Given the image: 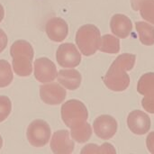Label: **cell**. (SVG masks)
Returning a JSON list of instances; mask_svg holds the SVG:
<instances>
[{
    "label": "cell",
    "mask_w": 154,
    "mask_h": 154,
    "mask_svg": "<svg viewBox=\"0 0 154 154\" xmlns=\"http://www.w3.org/2000/svg\"><path fill=\"white\" fill-rule=\"evenodd\" d=\"M136 56L124 53L119 55L110 66L104 78L105 85L112 91H125L130 85V77L127 71L132 70L135 64Z\"/></svg>",
    "instance_id": "obj_1"
},
{
    "label": "cell",
    "mask_w": 154,
    "mask_h": 154,
    "mask_svg": "<svg viewBox=\"0 0 154 154\" xmlns=\"http://www.w3.org/2000/svg\"><path fill=\"white\" fill-rule=\"evenodd\" d=\"M13 58V69L14 73L19 77H28L32 70L33 49L31 43L26 41L20 40L14 42L10 49Z\"/></svg>",
    "instance_id": "obj_2"
},
{
    "label": "cell",
    "mask_w": 154,
    "mask_h": 154,
    "mask_svg": "<svg viewBox=\"0 0 154 154\" xmlns=\"http://www.w3.org/2000/svg\"><path fill=\"white\" fill-rule=\"evenodd\" d=\"M100 31L94 24L81 26L76 34V43L81 53L85 56H91L99 49Z\"/></svg>",
    "instance_id": "obj_3"
},
{
    "label": "cell",
    "mask_w": 154,
    "mask_h": 154,
    "mask_svg": "<svg viewBox=\"0 0 154 154\" xmlns=\"http://www.w3.org/2000/svg\"><path fill=\"white\" fill-rule=\"evenodd\" d=\"M88 117V109L86 106L79 100H69L61 106L62 121L70 129L87 122Z\"/></svg>",
    "instance_id": "obj_4"
},
{
    "label": "cell",
    "mask_w": 154,
    "mask_h": 154,
    "mask_svg": "<svg viewBox=\"0 0 154 154\" xmlns=\"http://www.w3.org/2000/svg\"><path fill=\"white\" fill-rule=\"evenodd\" d=\"M27 140L33 147L45 146L51 139V128L43 120H34L27 127Z\"/></svg>",
    "instance_id": "obj_5"
},
{
    "label": "cell",
    "mask_w": 154,
    "mask_h": 154,
    "mask_svg": "<svg viewBox=\"0 0 154 154\" xmlns=\"http://www.w3.org/2000/svg\"><path fill=\"white\" fill-rule=\"evenodd\" d=\"M56 59L60 66L63 68H75L81 61V54L72 43H62L56 52Z\"/></svg>",
    "instance_id": "obj_6"
},
{
    "label": "cell",
    "mask_w": 154,
    "mask_h": 154,
    "mask_svg": "<svg viewBox=\"0 0 154 154\" xmlns=\"http://www.w3.org/2000/svg\"><path fill=\"white\" fill-rule=\"evenodd\" d=\"M116 120L108 115H102L96 118L93 124L96 135L103 140H109L116 134L117 131Z\"/></svg>",
    "instance_id": "obj_7"
},
{
    "label": "cell",
    "mask_w": 154,
    "mask_h": 154,
    "mask_svg": "<svg viewBox=\"0 0 154 154\" xmlns=\"http://www.w3.org/2000/svg\"><path fill=\"white\" fill-rule=\"evenodd\" d=\"M34 77L42 83L52 82L57 77L55 64L48 58H39L34 62Z\"/></svg>",
    "instance_id": "obj_8"
},
{
    "label": "cell",
    "mask_w": 154,
    "mask_h": 154,
    "mask_svg": "<svg viewBox=\"0 0 154 154\" xmlns=\"http://www.w3.org/2000/svg\"><path fill=\"white\" fill-rule=\"evenodd\" d=\"M41 99L47 105L57 106L61 104L66 98V90L59 84L51 83L40 87Z\"/></svg>",
    "instance_id": "obj_9"
},
{
    "label": "cell",
    "mask_w": 154,
    "mask_h": 154,
    "mask_svg": "<svg viewBox=\"0 0 154 154\" xmlns=\"http://www.w3.org/2000/svg\"><path fill=\"white\" fill-rule=\"evenodd\" d=\"M127 125L134 134L143 135L147 134L151 129V118L144 112L134 110L127 117Z\"/></svg>",
    "instance_id": "obj_10"
},
{
    "label": "cell",
    "mask_w": 154,
    "mask_h": 154,
    "mask_svg": "<svg viewBox=\"0 0 154 154\" xmlns=\"http://www.w3.org/2000/svg\"><path fill=\"white\" fill-rule=\"evenodd\" d=\"M74 142L69 138V132L60 130L53 134L51 141V149L56 154L71 153L74 150Z\"/></svg>",
    "instance_id": "obj_11"
},
{
    "label": "cell",
    "mask_w": 154,
    "mask_h": 154,
    "mask_svg": "<svg viewBox=\"0 0 154 154\" xmlns=\"http://www.w3.org/2000/svg\"><path fill=\"white\" fill-rule=\"evenodd\" d=\"M46 33L48 37L56 42H62L69 33V26L65 20L60 17H53L46 23Z\"/></svg>",
    "instance_id": "obj_12"
},
{
    "label": "cell",
    "mask_w": 154,
    "mask_h": 154,
    "mask_svg": "<svg viewBox=\"0 0 154 154\" xmlns=\"http://www.w3.org/2000/svg\"><path fill=\"white\" fill-rule=\"evenodd\" d=\"M110 28L115 35L124 39L131 34L133 30V23L128 16L122 14H116L111 18Z\"/></svg>",
    "instance_id": "obj_13"
},
{
    "label": "cell",
    "mask_w": 154,
    "mask_h": 154,
    "mask_svg": "<svg viewBox=\"0 0 154 154\" xmlns=\"http://www.w3.org/2000/svg\"><path fill=\"white\" fill-rule=\"evenodd\" d=\"M58 81L67 89L75 90L81 84V75L77 69H61L57 73Z\"/></svg>",
    "instance_id": "obj_14"
},
{
    "label": "cell",
    "mask_w": 154,
    "mask_h": 154,
    "mask_svg": "<svg viewBox=\"0 0 154 154\" xmlns=\"http://www.w3.org/2000/svg\"><path fill=\"white\" fill-rule=\"evenodd\" d=\"M136 31L139 35L140 42L147 46L154 44V26L145 23L137 22L135 23Z\"/></svg>",
    "instance_id": "obj_15"
},
{
    "label": "cell",
    "mask_w": 154,
    "mask_h": 154,
    "mask_svg": "<svg viewBox=\"0 0 154 154\" xmlns=\"http://www.w3.org/2000/svg\"><path fill=\"white\" fill-rule=\"evenodd\" d=\"M98 50H100L102 52L110 54L118 53L120 51V41L118 38L111 34H105L101 37Z\"/></svg>",
    "instance_id": "obj_16"
},
{
    "label": "cell",
    "mask_w": 154,
    "mask_h": 154,
    "mask_svg": "<svg viewBox=\"0 0 154 154\" xmlns=\"http://www.w3.org/2000/svg\"><path fill=\"white\" fill-rule=\"evenodd\" d=\"M71 137L79 143L88 142L92 135V128L87 122L71 128Z\"/></svg>",
    "instance_id": "obj_17"
},
{
    "label": "cell",
    "mask_w": 154,
    "mask_h": 154,
    "mask_svg": "<svg viewBox=\"0 0 154 154\" xmlns=\"http://www.w3.org/2000/svg\"><path fill=\"white\" fill-rule=\"evenodd\" d=\"M137 91L141 95L154 93V73L149 72L141 77L137 85Z\"/></svg>",
    "instance_id": "obj_18"
},
{
    "label": "cell",
    "mask_w": 154,
    "mask_h": 154,
    "mask_svg": "<svg viewBox=\"0 0 154 154\" xmlns=\"http://www.w3.org/2000/svg\"><path fill=\"white\" fill-rule=\"evenodd\" d=\"M14 76L8 61L0 60V88H5L11 84Z\"/></svg>",
    "instance_id": "obj_19"
},
{
    "label": "cell",
    "mask_w": 154,
    "mask_h": 154,
    "mask_svg": "<svg viewBox=\"0 0 154 154\" xmlns=\"http://www.w3.org/2000/svg\"><path fill=\"white\" fill-rule=\"evenodd\" d=\"M81 153H116L114 146L110 143H104L101 146H97V144H88L86 145Z\"/></svg>",
    "instance_id": "obj_20"
},
{
    "label": "cell",
    "mask_w": 154,
    "mask_h": 154,
    "mask_svg": "<svg viewBox=\"0 0 154 154\" xmlns=\"http://www.w3.org/2000/svg\"><path fill=\"white\" fill-rule=\"evenodd\" d=\"M139 10L144 20L154 24V0H144Z\"/></svg>",
    "instance_id": "obj_21"
},
{
    "label": "cell",
    "mask_w": 154,
    "mask_h": 154,
    "mask_svg": "<svg viewBox=\"0 0 154 154\" xmlns=\"http://www.w3.org/2000/svg\"><path fill=\"white\" fill-rule=\"evenodd\" d=\"M11 110L12 104L10 99L5 96H0V123L9 116Z\"/></svg>",
    "instance_id": "obj_22"
},
{
    "label": "cell",
    "mask_w": 154,
    "mask_h": 154,
    "mask_svg": "<svg viewBox=\"0 0 154 154\" xmlns=\"http://www.w3.org/2000/svg\"><path fill=\"white\" fill-rule=\"evenodd\" d=\"M143 107L151 114H154V93L145 95L142 100Z\"/></svg>",
    "instance_id": "obj_23"
},
{
    "label": "cell",
    "mask_w": 154,
    "mask_h": 154,
    "mask_svg": "<svg viewBox=\"0 0 154 154\" xmlns=\"http://www.w3.org/2000/svg\"><path fill=\"white\" fill-rule=\"evenodd\" d=\"M146 146L148 151L151 153L154 154V132H152L148 134L146 139Z\"/></svg>",
    "instance_id": "obj_24"
},
{
    "label": "cell",
    "mask_w": 154,
    "mask_h": 154,
    "mask_svg": "<svg viewBox=\"0 0 154 154\" xmlns=\"http://www.w3.org/2000/svg\"><path fill=\"white\" fill-rule=\"evenodd\" d=\"M7 42H8V39L5 32L2 29H0V53L6 48Z\"/></svg>",
    "instance_id": "obj_25"
},
{
    "label": "cell",
    "mask_w": 154,
    "mask_h": 154,
    "mask_svg": "<svg viewBox=\"0 0 154 154\" xmlns=\"http://www.w3.org/2000/svg\"><path fill=\"white\" fill-rule=\"evenodd\" d=\"M144 0H131V5H132V8L134 10V11H138L140 9V6L142 5V3L143 2Z\"/></svg>",
    "instance_id": "obj_26"
},
{
    "label": "cell",
    "mask_w": 154,
    "mask_h": 154,
    "mask_svg": "<svg viewBox=\"0 0 154 154\" xmlns=\"http://www.w3.org/2000/svg\"><path fill=\"white\" fill-rule=\"evenodd\" d=\"M4 16H5V11H4V7L3 5L0 4V23L2 22V20L4 19Z\"/></svg>",
    "instance_id": "obj_27"
},
{
    "label": "cell",
    "mask_w": 154,
    "mask_h": 154,
    "mask_svg": "<svg viewBox=\"0 0 154 154\" xmlns=\"http://www.w3.org/2000/svg\"><path fill=\"white\" fill-rule=\"evenodd\" d=\"M2 146H3V139H2V137L0 136V149L2 148Z\"/></svg>",
    "instance_id": "obj_28"
}]
</instances>
